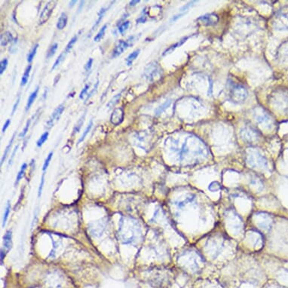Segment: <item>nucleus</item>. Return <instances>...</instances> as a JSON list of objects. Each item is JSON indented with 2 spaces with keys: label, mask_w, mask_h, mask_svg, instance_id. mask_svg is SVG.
<instances>
[{
  "label": "nucleus",
  "mask_w": 288,
  "mask_h": 288,
  "mask_svg": "<svg viewBox=\"0 0 288 288\" xmlns=\"http://www.w3.org/2000/svg\"><path fill=\"white\" fill-rule=\"evenodd\" d=\"M230 98L233 102L241 103L245 100L247 97V91L242 85H234L230 90Z\"/></svg>",
  "instance_id": "obj_1"
},
{
  "label": "nucleus",
  "mask_w": 288,
  "mask_h": 288,
  "mask_svg": "<svg viewBox=\"0 0 288 288\" xmlns=\"http://www.w3.org/2000/svg\"><path fill=\"white\" fill-rule=\"evenodd\" d=\"M56 1H50L47 3L45 8H43V12L40 14L39 20H38L39 24H43L50 18L51 14L53 12V10H54V8L56 6Z\"/></svg>",
  "instance_id": "obj_2"
},
{
  "label": "nucleus",
  "mask_w": 288,
  "mask_h": 288,
  "mask_svg": "<svg viewBox=\"0 0 288 288\" xmlns=\"http://www.w3.org/2000/svg\"><path fill=\"white\" fill-rule=\"evenodd\" d=\"M160 71L161 69L157 63L153 62V63L149 64L147 67H146L144 75L145 78H147L148 80L152 81L158 76V74L160 73Z\"/></svg>",
  "instance_id": "obj_3"
},
{
  "label": "nucleus",
  "mask_w": 288,
  "mask_h": 288,
  "mask_svg": "<svg viewBox=\"0 0 288 288\" xmlns=\"http://www.w3.org/2000/svg\"><path fill=\"white\" fill-rule=\"evenodd\" d=\"M64 109H65V107H64L63 105H60V106H58L55 109H54V111L53 112V113L51 114L50 118H49L48 119V121L46 123L48 128H51L53 125H54V123H55L56 122H58V119H60V115H61L62 113H63Z\"/></svg>",
  "instance_id": "obj_4"
},
{
  "label": "nucleus",
  "mask_w": 288,
  "mask_h": 288,
  "mask_svg": "<svg viewBox=\"0 0 288 288\" xmlns=\"http://www.w3.org/2000/svg\"><path fill=\"white\" fill-rule=\"evenodd\" d=\"M124 109L122 107H119L115 109L113 113H112L110 117V121L112 124H113L114 125H119L122 122L123 119H124Z\"/></svg>",
  "instance_id": "obj_5"
},
{
  "label": "nucleus",
  "mask_w": 288,
  "mask_h": 288,
  "mask_svg": "<svg viewBox=\"0 0 288 288\" xmlns=\"http://www.w3.org/2000/svg\"><path fill=\"white\" fill-rule=\"evenodd\" d=\"M198 21H201L205 25L211 26L217 23L219 17L216 14H207L198 18Z\"/></svg>",
  "instance_id": "obj_6"
},
{
  "label": "nucleus",
  "mask_w": 288,
  "mask_h": 288,
  "mask_svg": "<svg viewBox=\"0 0 288 288\" xmlns=\"http://www.w3.org/2000/svg\"><path fill=\"white\" fill-rule=\"evenodd\" d=\"M128 46H129V44H128V42L124 41V40H120L117 43V45H115L114 50L113 51V58H117V57L121 55L128 48Z\"/></svg>",
  "instance_id": "obj_7"
},
{
  "label": "nucleus",
  "mask_w": 288,
  "mask_h": 288,
  "mask_svg": "<svg viewBox=\"0 0 288 288\" xmlns=\"http://www.w3.org/2000/svg\"><path fill=\"white\" fill-rule=\"evenodd\" d=\"M3 245H4L5 250L7 251L10 250L12 245V231H6L5 234L3 236Z\"/></svg>",
  "instance_id": "obj_8"
},
{
  "label": "nucleus",
  "mask_w": 288,
  "mask_h": 288,
  "mask_svg": "<svg viewBox=\"0 0 288 288\" xmlns=\"http://www.w3.org/2000/svg\"><path fill=\"white\" fill-rule=\"evenodd\" d=\"M189 37H190V36H186V37L183 38L182 39L179 40V42H177V43H175V44H174V45H172L171 46H170L169 48H168V49H167V50H166L165 51H164V54H163V55H166V54H170V53H171L172 51L175 50V49L179 47V46H181V45H182L183 43H186V40L188 39V38H189Z\"/></svg>",
  "instance_id": "obj_9"
},
{
  "label": "nucleus",
  "mask_w": 288,
  "mask_h": 288,
  "mask_svg": "<svg viewBox=\"0 0 288 288\" xmlns=\"http://www.w3.org/2000/svg\"><path fill=\"white\" fill-rule=\"evenodd\" d=\"M13 41V36L10 32H5L1 35V45L5 46Z\"/></svg>",
  "instance_id": "obj_10"
},
{
  "label": "nucleus",
  "mask_w": 288,
  "mask_h": 288,
  "mask_svg": "<svg viewBox=\"0 0 288 288\" xmlns=\"http://www.w3.org/2000/svg\"><path fill=\"white\" fill-rule=\"evenodd\" d=\"M67 15L66 13H62L60 14V17L58 19V23H57V28L58 30H63L64 27L67 26Z\"/></svg>",
  "instance_id": "obj_11"
},
{
  "label": "nucleus",
  "mask_w": 288,
  "mask_h": 288,
  "mask_svg": "<svg viewBox=\"0 0 288 288\" xmlns=\"http://www.w3.org/2000/svg\"><path fill=\"white\" fill-rule=\"evenodd\" d=\"M38 87H36V88L35 89V91L33 92L30 95L28 98V101H27V106H26V111H28L30 109V108L31 107V106L33 105L36 98H37L38 95Z\"/></svg>",
  "instance_id": "obj_12"
},
{
  "label": "nucleus",
  "mask_w": 288,
  "mask_h": 288,
  "mask_svg": "<svg viewBox=\"0 0 288 288\" xmlns=\"http://www.w3.org/2000/svg\"><path fill=\"white\" fill-rule=\"evenodd\" d=\"M27 168V164L26 162L22 164V165L21 167V169H20L19 172H18L17 174V177H16V179H15V183H14V185L17 186L18 183H20V181L21 180V179L23 178V176H24L25 171Z\"/></svg>",
  "instance_id": "obj_13"
},
{
  "label": "nucleus",
  "mask_w": 288,
  "mask_h": 288,
  "mask_svg": "<svg viewBox=\"0 0 288 288\" xmlns=\"http://www.w3.org/2000/svg\"><path fill=\"white\" fill-rule=\"evenodd\" d=\"M15 134H13L12 139H11L10 141H9L8 146H7L6 148H5L4 154H3V157H2V159H1V165H3V163H4V161H5V159H6L7 156H8L9 152H10V149H11V148H12V144H13V142H14V137H15Z\"/></svg>",
  "instance_id": "obj_14"
},
{
  "label": "nucleus",
  "mask_w": 288,
  "mask_h": 288,
  "mask_svg": "<svg viewBox=\"0 0 288 288\" xmlns=\"http://www.w3.org/2000/svg\"><path fill=\"white\" fill-rule=\"evenodd\" d=\"M11 208H12V207H11V202H10V201H9V200H8V201H7L6 207H5V209L4 215H3V225H2V226H3V228H4V227L5 226V225H6L7 221H8L9 214H10V212H11Z\"/></svg>",
  "instance_id": "obj_15"
},
{
  "label": "nucleus",
  "mask_w": 288,
  "mask_h": 288,
  "mask_svg": "<svg viewBox=\"0 0 288 288\" xmlns=\"http://www.w3.org/2000/svg\"><path fill=\"white\" fill-rule=\"evenodd\" d=\"M140 49H137V50L134 51L131 54H130L128 56V58H126V63H127L128 66H131L133 61L136 58L138 57L139 54H140Z\"/></svg>",
  "instance_id": "obj_16"
},
{
  "label": "nucleus",
  "mask_w": 288,
  "mask_h": 288,
  "mask_svg": "<svg viewBox=\"0 0 288 288\" xmlns=\"http://www.w3.org/2000/svg\"><path fill=\"white\" fill-rule=\"evenodd\" d=\"M31 69H32V66L29 65L28 67L26 68L25 72L23 73V76H22L21 78V86H24L27 83L29 79V77H30V73L31 71Z\"/></svg>",
  "instance_id": "obj_17"
},
{
  "label": "nucleus",
  "mask_w": 288,
  "mask_h": 288,
  "mask_svg": "<svg viewBox=\"0 0 288 288\" xmlns=\"http://www.w3.org/2000/svg\"><path fill=\"white\" fill-rule=\"evenodd\" d=\"M170 104H171V100H167V101L164 103V104H163L162 105L159 106V107H158L156 109V110H155V115H156V116H158V115H161V113H163V112L167 108H168V106L170 105Z\"/></svg>",
  "instance_id": "obj_18"
},
{
  "label": "nucleus",
  "mask_w": 288,
  "mask_h": 288,
  "mask_svg": "<svg viewBox=\"0 0 288 288\" xmlns=\"http://www.w3.org/2000/svg\"><path fill=\"white\" fill-rule=\"evenodd\" d=\"M120 98H121V93H118V94L115 95V96L113 97V98H112L110 100H109V103L107 104V105H106L108 109H110L113 107H114V106H115V104H118L119 100H120Z\"/></svg>",
  "instance_id": "obj_19"
},
{
  "label": "nucleus",
  "mask_w": 288,
  "mask_h": 288,
  "mask_svg": "<svg viewBox=\"0 0 288 288\" xmlns=\"http://www.w3.org/2000/svg\"><path fill=\"white\" fill-rule=\"evenodd\" d=\"M106 28H107V24L103 26L102 28L100 29V31L98 33V34H97L96 36H94V38H93V40H94L95 42H99L100 40H101V38L104 37V34H105Z\"/></svg>",
  "instance_id": "obj_20"
},
{
  "label": "nucleus",
  "mask_w": 288,
  "mask_h": 288,
  "mask_svg": "<svg viewBox=\"0 0 288 288\" xmlns=\"http://www.w3.org/2000/svg\"><path fill=\"white\" fill-rule=\"evenodd\" d=\"M92 126H93V119H91V121H90L88 125V126H87V128H85V131L83 132V134H82V137H80L79 140H78V144H80L81 142H82V141L85 140V137H86V136L88 135V133H89V131H91V128H92Z\"/></svg>",
  "instance_id": "obj_21"
},
{
  "label": "nucleus",
  "mask_w": 288,
  "mask_h": 288,
  "mask_svg": "<svg viewBox=\"0 0 288 288\" xmlns=\"http://www.w3.org/2000/svg\"><path fill=\"white\" fill-rule=\"evenodd\" d=\"M48 135H49V133L48 131H45V133L43 134V135L39 137V139H38V140H37V142H36V145H37L38 147H41V146H43V145L45 144V141L48 140Z\"/></svg>",
  "instance_id": "obj_22"
},
{
  "label": "nucleus",
  "mask_w": 288,
  "mask_h": 288,
  "mask_svg": "<svg viewBox=\"0 0 288 288\" xmlns=\"http://www.w3.org/2000/svg\"><path fill=\"white\" fill-rule=\"evenodd\" d=\"M85 115L86 114L85 113V114L82 115V116L79 119V120L78 121V122H77L76 126H75L74 128H73V134H76L77 133V132H78L80 131V128H82V124H83V123H84V120H85Z\"/></svg>",
  "instance_id": "obj_23"
},
{
  "label": "nucleus",
  "mask_w": 288,
  "mask_h": 288,
  "mask_svg": "<svg viewBox=\"0 0 288 288\" xmlns=\"http://www.w3.org/2000/svg\"><path fill=\"white\" fill-rule=\"evenodd\" d=\"M38 48V44H36V45L33 47V48L30 51V52L29 53V54L27 55V62L30 63V62L33 61L35 55H36V52H37Z\"/></svg>",
  "instance_id": "obj_24"
},
{
  "label": "nucleus",
  "mask_w": 288,
  "mask_h": 288,
  "mask_svg": "<svg viewBox=\"0 0 288 288\" xmlns=\"http://www.w3.org/2000/svg\"><path fill=\"white\" fill-rule=\"evenodd\" d=\"M45 172H43V175H42V177H41V180H40L39 186H38V198L41 197L42 193H43V187H44V185H45Z\"/></svg>",
  "instance_id": "obj_25"
},
{
  "label": "nucleus",
  "mask_w": 288,
  "mask_h": 288,
  "mask_svg": "<svg viewBox=\"0 0 288 288\" xmlns=\"http://www.w3.org/2000/svg\"><path fill=\"white\" fill-rule=\"evenodd\" d=\"M58 43L53 44V45L50 47V48L48 49V51L47 54H46V58H50L53 55H54V54H55L57 49H58Z\"/></svg>",
  "instance_id": "obj_26"
},
{
  "label": "nucleus",
  "mask_w": 288,
  "mask_h": 288,
  "mask_svg": "<svg viewBox=\"0 0 288 288\" xmlns=\"http://www.w3.org/2000/svg\"><path fill=\"white\" fill-rule=\"evenodd\" d=\"M53 154H54L53 153V152H51V153L47 155V158L45 159V161H44V164H43V172H45V170H47L48 168L49 164H50V162L51 161V159H52Z\"/></svg>",
  "instance_id": "obj_27"
},
{
  "label": "nucleus",
  "mask_w": 288,
  "mask_h": 288,
  "mask_svg": "<svg viewBox=\"0 0 288 288\" xmlns=\"http://www.w3.org/2000/svg\"><path fill=\"white\" fill-rule=\"evenodd\" d=\"M77 36H73V37L71 38V40L69 42V43L67 44V47H66V48H65V54H67L68 52H69V51L71 50V48H72L73 46V45H74L75 43H76V41H77Z\"/></svg>",
  "instance_id": "obj_28"
},
{
  "label": "nucleus",
  "mask_w": 288,
  "mask_h": 288,
  "mask_svg": "<svg viewBox=\"0 0 288 288\" xmlns=\"http://www.w3.org/2000/svg\"><path fill=\"white\" fill-rule=\"evenodd\" d=\"M106 10H107V8H102L101 9H100V12H99V14H98V19L97 20V21H96V23H95V24L93 25V29H92V30H93V28H94V27H98L99 23H100V22L101 21L102 18H103V17H104V14H105V13H106Z\"/></svg>",
  "instance_id": "obj_29"
},
{
  "label": "nucleus",
  "mask_w": 288,
  "mask_h": 288,
  "mask_svg": "<svg viewBox=\"0 0 288 288\" xmlns=\"http://www.w3.org/2000/svg\"><path fill=\"white\" fill-rule=\"evenodd\" d=\"M7 66H8V60L6 58L2 60L1 62H0V73L1 74L4 73V71L6 69Z\"/></svg>",
  "instance_id": "obj_30"
},
{
  "label": "nucleus",
  "mask_w": 288,
  "mask_h": 288,
  "mask_svg": "<svg viewBox=\"0 0 288 288\" xmlns=\"http://www.w3.org/2000/svg\"><path fill=\"white\" fill-rule=\"evenodd\" d=\"M129 25H130V22L129 21H124V23H123L119 27V33H122V34L124 33V31H126L128 30V27H129Z\"/></svg>",
  "instance_id": "obj_31"
},
{
  "label": "nucleus",
  "mask_w": 288,
  "mask_h": 288,
  "mask_svg": "<svg viewBox=\"0 0 288 288\" xmlns=\"http://www.w3.org/2000/svg\"><path fill=\"white\" fill-rule=\"evenodd\" d=\"M30 122H31V120L30 119V120H28L27 122V124H26V125H25V128H23V131L21 132V134H19V137H24L26 134H27V132H28L29 131V128H30Z\"/></svg>",
  "instance_id": "obj_32"
},
{
  "label": "nucleus",
  "mask_w": 288,
  "mask_h": 288,
  "mask_svg": "<svg viewBox=\"0 0 288 288\" xmlns=\"http://www.w3.org/2000/svg\"><path fill=\"white\" fill-rule=\"evenodd\" d=\"M64 54H65V53H62V54H60V56L58 57V58H57L56 61L54 62V65H53V67H51V70H53V69H55V68H56L57 67H58V65H59V64H60V63H61V61H62V60H63V58H64Z\"/></svg>",
  "instance_id": "obj_33"
},
{
  "label": "nucleus",
  "mask_w": 288,
  "mask_h": 288,
  "mask_svg": "<svg viewBox=\"0 0 288 288\" xmlns=\"http://www.w3.org/2000/svg\"><path fill=\"white\" fill-rule=\"evenodd\" d=\"M196 3V1H192V2H189V3H187L186 5H183V6L182 7V8H180V9H179V12H186V11H188L189 9L192 6V5H194V3Z\"/></svg>",
  "instance_id": "obj_34"
},
{
  "label": "nucleus",
  "mask_w": 288,
  "mask_h": 288,
  "mask_svg": "<svg viewBox=\"0 0 288 288\" xmlns=\"http://www.w3.org/2000/svg\"><path fill=\"white\" fill-rule=\"evenodd\" d=\"M18 147H19V144H18L17 146H16L15 147H14V150H13V152H12V155H11V158H10V159H9V161H8V166L12 165V163H13V161H14V157H15L16 153H17V151H18Z\"/></svg>",
  "instance_id": "obj_35"
},
{
  "label": "nucleus",
  "mask_w": 288,
  "mask_h": 288,
  "mask_svg": "<svg viewBox=\"0 0 288 288\" xmlns=\"http://www.w3.org/2000/svg\"><path fill=\"white\" fill-rule=\"evenodd\" d=\"M89 87H90L89 85H86L85 86V88H83V90H82V91H81V93L79 94V98L80 99H83L84 98V97H85V95L86 94V93H87L88 90L89 89Z\"/></svg>",
  "instance_id": "obj_36"
},
{
  "label": "nucleus",
  "mask_w": 288,
  "mask_h": 288,
  "mask_svg": "<svg viewBox=\"0 0 288 288\" xmlns=\"http://www.w3.org/2000/svg\"><path fill=\"white\" fill-rule=\"evenodd\" d=\"M92 63H93V59L92 58H90V59L88 60L87 63H86V65L85 67V69L86 72H88L90 69H91V67H92Z\"/></svg>",
  "instance_id": "obj_37"
},
{
  "label": "nucleus",
  "mask_w": 288,
  "mask_h": 288,
  "mask_svg": "<svg viewBox=\"0 0 288 288\" xmlns=\"http://www.w3.org/2000/svg\"><path fill=\"white\" fill-rule=\"evenodd\" d=\"M185 14H186V12H183V13H180V14H176V15H174V17L171 18V20H170V22L177 21V20L179 19V18H180L181 17H183V16L185 15Z\"/></svg>",
  "instance_id": "obj_38"
},
{
  "label": "nucleus",
  "mask_w": 288,
  "mask_h": 288,
  "mask_svg": "<svg viewBox=\"0 0 288 288\" xmlns=\"http://www.w3.org/2000/svg\"><path fill=\"white\" fill-rule=\"evenodd\" d=\"M10 124H11V120L10 119H8V120L5 122L4 125H3V129H2V132H3V133H5V131L7 130V128H8V126L10 125Z\"/></svg>",
  "instance_id": "obj_39"
},
{
  "label": "nucleus",
  "mask_w": 288,
  "mask_h": 288,
  "mask_svg": "<svg viewBox=\"0 0 288 288\" xmlns=\"http://www.w3.org/2000/svg\"><path fill=\"white\" fill-rule=\"evenodd\" d=\"M98 83H99V82H97V83H96V85H94V88H93V90H92V91H91V93H89V94H88V98H87V99H86V100H88V99H89L90 98H91V96H92V94H93V93H94V92H95V91H97V88H98Z\"/></svg>",
  "instance_id": "obj_40"
},
{
  "label": "nucleus",
  "mask_w": 288,
  "mask_h": 288,
  "mask_svg": "<svg viewBox=\"0 0 288 288\" xmlns=\"http://www.w3.org/2000/svg\"><path fill=\"white\" fill-rule=\"evenodd\" d=\"M19 103H20V97H19V98H18L17 101L15 102V104H14V106H13V109H12V115L14 114V113H15V111H16V109H17V108H18V104H19Z\"/></svg>",
  "instance_id": "obj_41"
},
{
  "label": "nucleus",
  "mask_w": 288,
  "mask_h": 288,
  "mask_svg": "<svg viewBox=\"0 0 288 288\" xmlns=\"http://www.w3.org/2000/svg\"><path fill=\"white\" fill-rule=\"evenodd\" d=\"M6 251L7 250H4V249H1V253H0V254H1V264L3 263V260H4V259L5 257V252H6Z\"/></svg>",
  "instance_id": "obj_42"
},
{
  "label": "nucleus",
  "mask_w": 288,
  "mask_h": 288,
  "mask_svg": "<svg viewBox=\"0 0 288 288\" xmlns=\"http://www.w3.org/2000/svg\"><path fill=\"white\" fill-rule=\"evenodd\" d=\"M146 21V16H142V17H140L138 19H137V23H145Z\"/></svg>",
  "instance_id": "obj_43"
},
{
  "label": "nucleus",
  "mask_w": 288,
  "mask_h": 288,
  "mask_svg": "<svg viewBox=\"0 0 288 288\" xmlns=\"http://www.w3.org/2000/svg\"><path fill=\"white\" fill-rule=\"evenodd\" d=\"M140 2V0H132V1L130 2V5H131V6H135V5H137V3H139Z\"/></svg>",
  "instance_id": "obj_44"
},
{
  "label": "nucleus",
  "mask_w": 288,
  "mask_h": 288,
  "mask_svg": "<svg viewBox=\"0 0 288 288\" xmlns=\"http://www.w3.org/2000/svg\"><path fill=\"white\" fill-rule=\"evenodd\" d=\"M76 0H73V1H71L70 3H69V7H73L75 5V4H76Z\"/></svg>",
  "instance_id": "obj_45"
},
{
  "label": "nucleus",
  "mask_w": 288,
  "mask_h": 288,
  "mask_svg": "<svg viewBox=\"0 0 288 288\" xmlns=\"http://www.w3.org/2000/svg\"><path fill=\"white\" fill-rule=\"evenodd\" d=\"M84 3H85V2H84V1H81L80 2V5H79V8H78V12H80V11H81V9H82V6H83Z\"/></svg>",
  "instance_id": "obj_46"
}]
</instances>
